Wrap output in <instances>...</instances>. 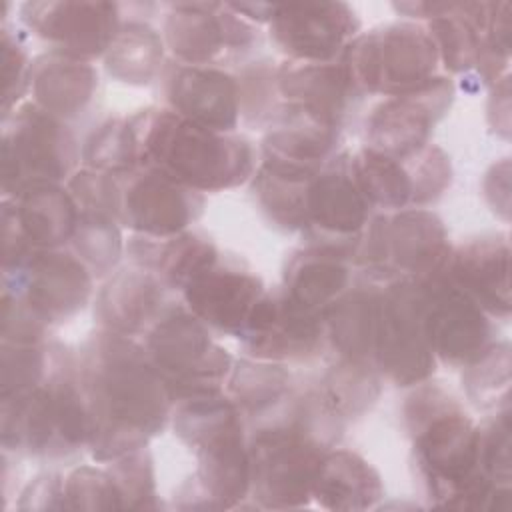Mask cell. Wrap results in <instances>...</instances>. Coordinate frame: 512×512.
I'll return each mask as SVG.
<instances>
[{
    "label": "cell",
    "mask_w": 512,
    "mask_h": 512,
    "mask_svg": "<svg viewBox=\"0 0 512 512\" xmlns=\"http://www.w3.org/2000/svg\"><path fill=\"white\" fill-rule=\"evenodd\" d=\"M166 44L162 32L146 20H124L104 54L108 76L130 86H148L164 70Z\"/></svg>",
    "instance_id": "cell-36"
},
{
    "label": "cell",
    "mask_w": 512,
    "mask_h": 512,
    "mask_svg": "<svg viewBox=\"0 0 512 512\" xmlns=\"http://www.w3.org/2000/svg\"><path fill=\"white\" fill-rule=\"evenodd\" d=\"M52 344H4L0 358V398L38 386L52 364Z\"/></svg>",
    "instance_id": "cell-44"
},
{
    "label": "cell",
    "mask_w": 512,
    "mask_h": 512,
    "mask_svg": "<svg viewBox=\"0 0 512 512\" xmlns=\"http://www.w3.org/2000/svg\"><path fill=\"white\" fill-rule=\"evenodd\" d=\"M488 124L502 138L510 136V74L490 86Z\"/></svg>",
    "instance_id": "cell-53"
},
{
    "label": "cell",
    "mask_w": 512,
    "mask_h": 512,
    "mask_svg": "<svg viewBox=\"0 0 512 512\" xmlns=\"http://www.w3.org/2000/svg\"><path fill=\"white\" fill-rule=\"evenodd\" d=\"M20 24L58 50L82 60L104 58L122 26L120 4L38 0L18 6Z\"/></svg>",
    "instance_id": "cell-17"
},
{
    "label": "cell",
    "mask_w": 512,
    "mask_h": 512,
    "mask_svg": "<svg viewBox=\"0 0 512 512\" xmlns=\"http://www.w3.org/2000/svg\"><path fill=\"white\" fill-rule=\"evenodd\" d=\"M2 210L36 250H56L70 244L80 216L66 184L30 186L16 198H2Z\"/></svg>",
    "instance_id": "cell-29"
},
{
    "label": "cell",
    "mask_w": 512,
    "mask_h": 512,
    "mask_svg": "<svg viewBox=\"0 0 512 512\" xmlns=\"http://www.w3.org/2000/svg\"><path fill=\"white\" fill-rule=\"evenodd\" d=\"M70 246L94 278H106L116 270L126 252L122 224L108 214L80 212Z\"/></svg>",
    "instance_id": "cell-40"
},
{
    "label": "cell",
    "mask_w": 512,
    "mask_h": 512,
    "mask_svg": "<svg viewBox=\"0 0 512 512\" xmlns=\"http://www.w3.org/2000/svg\"><path fill=\"white\" fill-rule=\"evenodd\" d=\"M228 6L242 16L244 20L252 22V24H270L276 4H266V2H228Z\"/></svg>",
    "instance_id": "cell-54"
},
{
    "label": "cell",
    "mask_w": 512,
    "mask_h": 512,
    "mask_svg": "<svg viewBox=\"0 0 512 512\" xmlns=\"http://www.w3.org/2000/svg\"><path fill=\"white\" fill-rule=\"evenodd\" d=\"M342 144V128L300 106L282 102L264 128L260 156L294 168L320 172Z\"/></svg>",
    "instance_id": "cell-26"
},
{
    "label": "cell",
    "mask_w": 512,
    "mask_h": 512,
    "mask_svg": "<svg viewBox=\"0 0 512 512\" xmlns=\"http://www.w3.org/2000/svg\"><path fill=\"white\" fill-rule=\"evenodd\" d=\"M484 198L494 214L508 220L510 214V162L508 158L494 162L482 180Z\"/></svg>",
    "instance_id": "cell-52"
},
{
    "label": "cell",
    "mask_w": 512,
    "mask_h": 512,
    "mask_svg": "<svg viewBox=\"0 0 512 512\" xmlns=\"http://www.w3.org/2000/svg\"><path fill=\"white\" fill-rule=\"evenodd\" d=\"M446 276L464 290L492 320H508L510 242L508 234H480L452 248Z\"/></svg>",
    "instance_id": "cell-23"
},
{
    "label": "cell",
    "mask_w": 512,
    "mask_h": 512,
    "mask_svg": "<svg viewBox=\"0 0 512 512\" xmlns=\"http://www.w3.org/2000/svg\"><path fill=\"white\" fill-rule=\"evenodd\" d=\"M488 2H442L426 22L438 60L452 74H472L484 46Z\"/></svg>",
    "instance_id": "cell-34"
},
{
    "label": "cell",
    "mask_w": 512,
    "mask_h": 512,
    "mask_svg": "<svg viewBox=\"0 0 512 512\" xmlns=\"http://www.w3.org/2000/svg\"><path fill=\"white\" fill-rule=\"evenodd\" d=\"M426 332L438 362L464 368L496 338L492 318L446 272L424 280Z\"/></svg>",
    "instance_id": "cell-18"
},
{
    "label": "cell",
    "mask_w": 512,
    "mask_h": 512,
    "mask_svg": "<svg viewBox=\"0 0 512 512\" xmlns=\"http://www.w3.org/2000/svg\"><path fill=\"white\" fill-rule=\"evenodd\" d=\"M94 274L64 248L32 250L30 256L2 270V292L20 298L48 326L76 316L92 298Z\"/></svg>",
    "instance_id": "cell-13"
},
{
    "label": "cell",
    "mask_w": 512,
    "mask_h": 512,
    "mask_svg": "<svg viewBox=\"0 0 512 512\" xmlns=\"http://www.w3.org/2000/svg\"><path fill=\"white\" fill-rule=\"evenodd\" d=\"M140 168L158 170L204 194L250 182L258 150L238 132H214L168 106H148L128 116Z\"/></svg>",
    "instance_id": "cell-4"
},
{
    "label": "cell",
    "mask_w": 512,
    "mask_h": 512,
    "mask_svg": "<svg viewBox=\"0 0 512 512\" xmlns=\"http://www.w3.org/2000/svg\"><path fill=\"white\" fill-rule=\"evenodd\" d=\"M384 498L380 472L358 452L332 448L320 462L312 500L326 510H370Z\"/></svg>",
    "instance_id": "cell-31"
},
{
    "label": "cell",
    "mask_w": 512,
    "mask_h": 512,
    "mask_svg": "<svg viewBox=\"0 0 512 512\" xmlns=\"http://www.w3.org/2000/svg\"><path fill=\"white\" fill-rule=\"evenodd\" d=\"M246 418L222 390L174 404V434L194 452L196 470L176 490V508L232 510L250 498Z\"/></svg>",
    "instance_id": "cell-5"
},
{
    "label": "cell",
    "mask_w": 512,
    "mask_h": 512,
    "mask_svg": "<svg viewBox=\"0 0 512 512\" xmlns=\"http://www.w3.org/2000/svg\"><path fill=\"white\" fill-rule=\"evenodd\" d=\"M98 92V72L92 62L48 50L32 60V102L68 122L82 116Z\"/></svg>",
    "instance_id": "cell-28"
},
{
    "label": "cell",
    "mask_w": 512,
    "mask_h": 512,
    "mask_svg": "<svg viewBox=\"0 0 512 512\" xmlns=\"http://www.w3.org/2000/svg\"><path fill=\"white\" fill-rule=\"evenodd\" d=\"M480 468L494 484H512L510 406L494 410L478 424Z\"/></svg>",
    "instance_id": "cell-47"
},
{
    "label": "cell",
    "mask_w": 512,
    "mask_h": 512,
    "mask_svg": "<svg viewBox=\"0 0 512 512\" xmlns=\"http://www.w3.org/2000/svg\"><path fill=\"white\" fill-rule=\"evenodd\" d=\"M162 88L170 110L214 132H236L240 118V88L224 68L172 62L162 70Z\"/></svg>",
    "instance_id": "cell-21"
},
{
    "label": "cell",
    "mask_w": 512,
    "mask_h": 512,
    "mask_svg": "<svg viewBox=\"0 0 512 512\" xmlns=\"http://www.w3.org/2000/svg\"><path fill=\"white\" fill-rule=\"evenodd\" d=\"M342 432L344 422L326 406L318 388L294 392L248 436L250 498L256 508L308 506L320 462L336 448Z\"/></svg>",
    "instance_id": "cell-3"
},
{
    "label": "cell",
    "mask_w": 512,
    "mask_h": 512,
    "mask_svg": "<svg viewBox=\"0 0 512 512\" xmlns=\"http://www.w3.org/2000/svg\"><path fill=\"white\" fill-rule=\"evenodd\" d=\"M68 122L22 102L2 118V198H16L30 186L66 184L82 162Z\"/></svg>",
    "instance_id": "cell-9"
},
{
    "label": "cell",
    "mask_w": 512,
    "mask_h": 512,
    "mask_svg": "<svg viewBox=\"0 0 512 512\" xmlns=\"http://www.w3.org/2000/svg\"><path fill=\"white\" fill-rule=\"evenodd\" d=\"M452 244L442 218L426 208L382 212L366 224L354 264L366 280H430L446 272Z\"/></svg>",
    "instance_id": "cell-7"
},
{
    "label": "cell",
    "mask_w": 512,
    "mask_h": 512,
    "mask_svg": "<svg viewBox=\"0 0 512 512\" xmlns=\"http://www.w3.org/2000/svg\"><path fill=\"white\" fill-rule=\"evenodd\" d=\"M120 182V224L132 234L168 238L188 230L204 212V194L152 168H134Z\"/></svg>",
    "instance_id": "cell-19"
},
{
    "label": "cell",
    "mask_w": 512,
    "mask_h": 512,
    "mask_svg": "<svg viewBox=\"0 0 512 512\" xmlns=\"http://www.w3.org/2000/svg\"><path fill=\"white\" fill-rule=\"evenodd\" d=\"M78 212H100L120 222V182L118 176L78 168L66 182Z\"/></svg>",
    "instance_id": "cell-49"
},
{
    "label": "cell",
    "mask_w": 512,
    "mask_h": 512,
    "mask_svg": "<svg viewBox=\"0 0 512 512\" xmlns=\"http://www.w3.org/2000/svg\"><path fill=\"white\" fill-rule=\"evenodd\" d=\"M412 182V208L434 204L452 182V164L438 144H426L416 154L404 158Z\"/></svg>",
    "instance_id": "cell-46"
},
{
    "label": "cell",
    "mask_w": 512,
    "mask_h": 512,
    "mask_svg": "<svg viewBox=\"0 0 512 512\" xmlns=\"http://www.w3.org/2000/svg\"><path fill=\"white\" fill-rule=\"evenodd\" d=\"M32 56L22 40V34L2 24V42H0V68H2V118L18 108L24 98L30 94V72Z\"/></svg>",
    "instance_id": "cell-48"
},
{
    "label": "cell",
    "mask_w": 512,
    "mask_h": 512,
    "mask_svg": "<svg viewBox=\"0 0 512 512\" xmlns=\"http://www.w3.org/2000/svg\"><path fill=\"white\" fill-rule=\"evenodd\" d=\"M348 150H340L308 186L306 242L344 250L356 258L362 232L372 218V206L360 192Z\"/></svg>",
    "instance_id": "cell-15"
},
{
    "label": "cell",
    "mask_w": 512,
    "mask_h": 512,
    "mask_svg": "<svg viewBox=\"0 0 512 512\" xmlns=\"http://www.w3.org/2000/svg\"><path fill=\"white\" fill-rule=\"evenodd\" d=\"M402 416L412 464L430 506L512 510V484H494L482 472L478 424L452 392L426 380L406 396Z\"/></svg>",
    "instance_id": "cell-2"
},
{
    "label": "cell",
    "mask_w": 512,
    "mask_h": 512,
    "mask_svg": "<svg viewBox=\"0 0 512 512\" xmlns=\"http://www.w3.org/2000/svg\"><path fill=\"white\" fill-rule=\"evenodd\" d=\"M224 388L244 418H268L294 394V376L286 364L246 356L234 360Z\"/></svg>",
    "instance_id": "cell-35"
},
{
    "label": "cell",
    "mask_w": 512,
    "mask_h": 512,
    "mask_svg": "<svg viewBox=\"0 0 512 512\" xmlns=\"http://www.w3.org/2000/svg\"><path fill=\"white\" fill-rule=\"evenodd\" d=\"M162 38L174 62L212 68L242 62L260 42L256 24L238 16L228 2L170 4Z\"/></svg>",
    "instance_id": "cell-12"
},
{
    "label": "cell",
    "mask_w": 512,
    "mask_h": 512,
    "mask_svg": "<svg viewBox=\"0 0 512 512\" xmlns=\"http://www.w3.org/2000/svg\"><path fill=\"white\" fill-rule=\"evenodd\" d=\"M166 292L154 272L134 264L118 268L96 292L94 318L102 330L128 338L144 336L168 306Z\"/></svg>",
    "instance_id": "cell-24"
},
{
    "label": "cell",
    "mask_w": 512,
    "mask_h": 512,
    "mask_svg": "<svg viewBox=\"0 0 512 512\" xmlns=\"http://www.w3.org/2000/svg\"><path fill=\"white\" fill-rule=\"evenodd\" d=\"M264 292V282L256 272L220 254L214 266L182 290V300L210 330L238 336Z\"/></svg>",
    "instance_id": "cell-22"
},
{
    "label": "cell",
    "mask_w": 512,
    "mask_h": 512,
    "mask_svg": "<svg viewBox=\"0 0 512 512\" xmlns=\"http://www.w3.org/2000/svg\"><path fill=\"white\" fill-rule=\"evenodd\" d=\"M80 156L84 168L110 176H122L138 168L136 140L128 116H112L100 122L84 140Z\"/></svg>",
    "instance_id": "cell-41"
},
{
    "label": "cell",
    "mask_w": 512,
    "mask_h": 512,
    "mask_svg": "<svg viewBox=\"0 0 512 512\" xmlns=\"http://www.w3.org/2000/svg\"><path fill=\"white\" fill-rule=\"evenodd\" d=\"M276 84L282 102L300 106L340 128H344L348 116L362 100V94L340 60H284L276 66Z\"/></svg>",
    "instance_id": "cell-25"
},
{
    "label": "cell",
    "mask_w": 512,
    "mask_h": 512,
    "mask_svg": "<svg viewBox=\"0 0 512 512\" xmlns=\"http://www.w3.org/2000/svg\"><path fill=\"white\" fill-rule=\"evenodd\" d=\"M350 168L372 210L412 208V182L404 160L362 146L350 154Z\"/></svg>",
    "instance_id": "cell-37"
},
{
    "label": "cell",
    "mask_w": 512,
    "mask_h": 512,
    "mask_svg": "<svg viewBox=\"0 0 512 512\" xmlns=\"http://www.w3.org/2000/svg\"><path fill=\"white\" fill-rule=\"evenodd\" d=\"M248 358L266 362H306L324 344V316L296 304L280 286L266 290L236 336Z\"/></svg>",
    "instance_id": "cell-14"
},
{
    "label": "cell",
    "mask_w": 512,
    "mask_h": 512,
    "mask_svg": "<svg viewBox=\"0 0 512 512\" xmlns=\"http://www.w3.org/2000/svg\"><path fill=\"white\" fill-rule=\"evenodd\" d=\"M340 62L362 96L384 98L422 86L436 76L440 64L426 26L410 20L360 32L346 46Z\"/></svg>",
    "instance_id": "cell-10"
},
{
    "label": "cell",
    "mask_w": 512,
    "mask_h": 512,
    "mask_svg": "<svg viewBox=\"0 0 512 512\" xmlns=\"http://www.w3.org/2000/svg\"><path fill=\"white\" fill-rule=\"evenodd\" d=\"M374 366L382 380L400 388H414L434 376L438 360L426 332L424 282L400 278L380 284Z\"/></svg>",
    "instance_id": "cell-11"
},
{
    "label": "cell",
    "mask_w": 512,
    "mask_h": 512,
    "mask_svg": "<svg viewBox=\"0 0 512 512\" xmlns=\"http://www.w3.org/2000/svg\"><path fill=\"white\" fill-rule=\"evenodd\" d=\"M142 344L174 404L222 392L234 364L228 350L214 342L210 328L186 304L168 302Z\"/></svg>",
    "instance_id": "cell-8"
},
{
    "label": "cell",
    "mask_w": 512,
    "mask_h": 512,
    "mask_svg": "<svg viewBox=\"0 0 512 512\" xmlns=\"http://www.w3.org/2000/svg\"><path fill=\"white\" fill-rule=\"evenodd\" d=\"M126 254L134 266L154 272L168 290L178 292L220 258L216 244L196 230H184L168 238L134 234L126 242Z\"/></svg>",
    "instance_id": "cell-30"
},
{
    "label": "cell",
    "mask_w": 512,
    "mask_h": 512,
    "mask_svg": "<svg viewBox=\"0 0 512 512\" xmlns=\"http://www.w3.org/2000/svg\"><path fill=\"white\" fill-rule=\"evenodd\" d=\"M456 96L454 82L442 74L422 86L384 98L366 118V144L392 158H408L430 144L436 124L448 114Z\"/></svg>",
    "instance_id": "cell-16"
},
{
    "label": "cell",
    "mask_w": 512,
    "mask_h": 512,
    "mask_svg": "<svg viewBox=\"0 0 512 512\" xmlns=\"http://www.w3.org/2000/svg\"><path fill=\"white\" fill-rule=\"evenodd\" d=\"M234 76L240 88V118L252 126L266 128L282 104L276 66L270 60H258L242 66Z\"/></svg>",
    "instance_id": "cell-43"
},
{
    "label": "cell",
    "mask_w": 512,
    "mask_h": 512,
    "mask_svg": "<svg viewBox=\"0 0 512 512\" xmlns=\"http://www.w3.org/2000/svg\"><path fill=\"white\" fill-rule=\"evenodd\" d=\"M48 326L20 298L2 292V342L4 344H44L48 342Z\"/></svg>",
    "instance_id": "cell-50"
},
{
    "label": "cell",
    "mask_w": 512,
    "mask_h": 512,
    "mask_svg": "<svg viewBox=\"0 0 512 512\" xmlns=\"http://www.w3.org/2000/svg\"><path fill=\"white\" fill-rule=\"evenodd\" d=\"M510 366V344L494 340L476 360L462 368V388L476 410L494 412L510 406Z\"/></svg>",
    "instance_id": "cell-39"
},
{
    "label": "cell",
    "mask_w": 512,
    "mask_h": 512,
    "mask_svg": "<svg viewBox=\"0 0 512 512\" xmlns=\"http://www.w3.org/2000/svg\"><path fill=\"white\" fill-rule=\"evenodd\" d=\"M2 448L40 460H70L88 450L92 422L80 380L78 354L52 344L46 378L0 398Z\"/></svg>",
    "instance_id": "cell-6"
},
{
    "label": "cell",
    "mask_w": 512,
    "mask_h": 512,
    "mask_svg": "<svg viewBox=\"0 0 512 512\" xmlns=\"http://www.w3.org/2000/svg\"><path fill=\"white\" fill-rule=\"evenodd\" d=\"M268 32L294 62H334L360 34V20L346 2L276 4Z\"/></svg>",
    "instance_id": "cell-20"
},
{
    "label": "cell",
    "mask_w": 512,
    "mask_h": 512,
    "mask_svg": "<svg viewBox=\"0 0 512 512\" xmlns=\"http://www.w3.org/2000/svg\"><path fill=\"white\" fill-rule=\"evenodd\" d=\"M380 284H350L324 312L326 342L336 358L374 364V324Z\"/></svg>",
    "instance_id": "cell-32"
},
{
    "label": "cell",
    "mask_w": 512,
    "mask_h": 512,
    "mask_svg": "<svg viewBox=\"0 0 512 512\" xmlns=\"http://www.w3.org/2000/svg\"><path fill=\"white\" fill-rule=\"evenodd\" d=\"M112 472L124 500V510H158L162 506L156 490V468L148 446L132 450L110 462Z\"/></svg>",
    "instance_id": "cell-42"
},
{
    "label": "cell",
    "mask_w": 512,
    "mask_h": 512,
    "mask_svg": "<svg viewBox=\"0 0 512 512\" xmlns=\"http://www.w3.org/2000/svg\"><path fill=\"white\" fill-rule=\"evenodd\" d=\"M68 510H124L122 492L106 468L80 464L64 478Z\"/></svg>",
    "instance_id": "cell-45"
},
{
    "label": "cell",
    "mask_w": 512,
    "mask_h": 512,
    "mask_svg": "<svg viewBox=\"0 0 512 512\" xmlns=\"http://www.w3.org/2000/svg\"><path fill=\"white\" fill-rule=\"evenodd\" d=\"M354 256L324 244L304 242L286 256L280 288L302 308L324 316L352 284Z\"/></svg>",
    "instance_id": "cell-27"
},
{
    "label": "cell",
    "mask_w": 512,
    "mask_h": 512,
    "mask_svg": "<svg viewBox=\"0 0 512 512\" xmlns=\"http://www.w3.org/2000/svg\"><path fill=\"white\" fill-rule=\"evenodd\" d=\"M18 510H68L64 476L54 470L36 474L18 494Z\"/></svg>",
    "instance_id": "cell-51"
},
{
    "label": "cell",
    "mask_w": 512,
    "mask_h": 512,
    "mask_svg": "<svg viewBox=\"0 0 512 512\" xmlns=\"http://www.w3.org/2000/svg\"><path fill=\"white\" fill-rule=\"evenodd\" d=\"M316 174L260 156L250 184L258 208L274 228L282 232L306 230L308 186Z\"/></svg>",
    "instance_id": "cell-33"
},
{
    "label": "cell",
    "mask_w": 512,
    "mask_h": 512,
    "mask_svg": "<svg viewBox=\"0 0 512 512\" xmlns=\"http://www.w3.org/2000/svg\"><path fill=\"white\" fill-rule=\"evenodd\" d=\"M78 364L92 422L88 452L96 462L148 446L172 420L174 400L136 338L98 328L84 340Z\"/></svg>",
    "instance_id": "cell-1"
},
{
    "label": "cell",
    "mask_w": 512,
    "mask_h": 512,
    "mask_svg": "<svg viewBox=\"0 0 512 512\" xmlns=\"http://www.w3.org/2000/svg\"><path fill=\"white\" fill-rule=\"evenodd\" d=\"M316 388L326 406L346 424L376 404L382 392V376L370 362L334 358Z\"/></svg>",
    "instance_id": "cell-38"
}]
</instances>
